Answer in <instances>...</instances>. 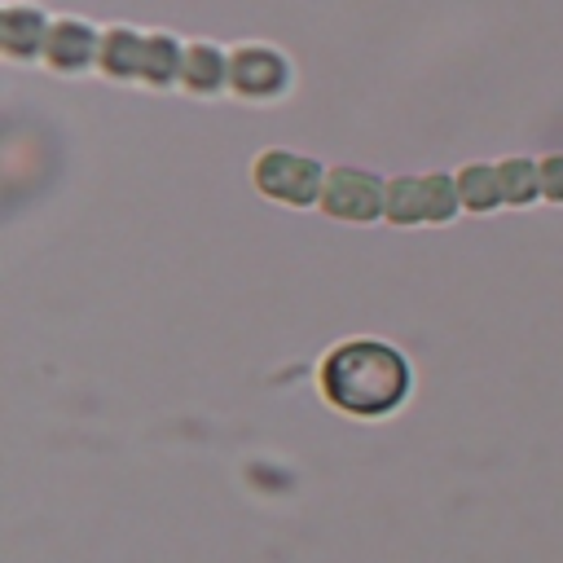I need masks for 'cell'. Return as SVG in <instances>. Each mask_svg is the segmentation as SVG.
Returning a JSON list of instances; mask_svg holds the SVG:
<instances>
[{
    "instance_id": "6da1fadb",
    "label": "cell",
    "mask_w": 563,
    "mask_h": 563,
    "mask_svg": "<svg viewBox=\"0 0 563 563\" xmlns=\"http://www.w3.org/2000/svg\"><path fill=\"white\" fill-rule=\"evenodd\" d=\"M321 391L334 409L356 418L391 413L409 391V365L391 343L352 339L321 361Z\"/></svg>"
},
{
    "instance_id": "7a4b0ae2",
    "label": "cell",
    "mask_w": 563,
    "mask_h": 563,
    "mask_svg": "<svg viewBox=\"0 0 563 563\" xmlns=\"http://www.w3.org/2000/svg\"><path fill=\"white\" fill-rule=\"evenodd\" d=\"M110 79H132V84H150V88H172L180 84V66H185V48L163 35V31H132V26H110L101 35V62H97Z\"/></svg>"
},
{
    "instance_id": "3957f363",
    "label": "cell",
    "mask_w": 563,
    "mask_h": 563,
    "mask_svg": "<svg viewBox=\"0 0 563 563\" xmlns=\"http://www.w3.org/2000/svg\"><path fill=\"white\" fill-rule=\"evenodd\" d=\"M255 189L264 198L290 202V207H312L321 202L325 189V172L303 158V154H286V150H268L255 158Z\"/></svg>"
},
{
    "instance_id": "277c9868",
    "label": "cell",
    "mask_w": 563,
    "mask_h": 563,
    "mask_svg": "<svg viewBox=\"0 0 563 563\" xmlns=\"http://www.w3.org/2000/svg\"><path fill=\"white\" fill-rule=\"evenodd\" d=\"M321 211L334 220H378L387 211V185L374 172L361 167H334L325 172V189H321Z\"/></svg>"
},
{
    "instance_id": "5b68a950",
    "label": "cell",
    "mask_w": 563,
    "mask_h": 563,
    "mask_svg": "<svg viewBox=\"0 0 563 563\" xmlns=\"http://www.w3.org/2000/svg\"><path fill=\"white\" fill-rule=\"evenodd\" d=\"M290 79V66L282 53L264 48V44H246V48H233L229 53V84L238 97H251V101H264V97H277Z\"/></svg>"
},
{
    "instance_id": "8992f818",
    "label": "cell",
    "mask_w": 563,
    "mask_h": 563,
    "mask_svg": "<svg viewBox=\"0 0 563 563\" xmlns=\"http://www.w3.org/2000/svg\"><path fill=\"white\" fill-rule=\"evenodd\" d=\"M53 70H84L92 62H101V35L84 22V18H57L48 26L44 53H40Z\"/></svg>"
},
{
    "instance_id": "52a82bcc",
    "label": "cell",
    "mask_w": 563,
    "mask_h": 563,
    "mask_svg": "<svg viewBox=\"0 0 563 563\" xmlns=\"http://www.w3.org/2000/svg\"><path fill=\"white\" fill-rule=\"evenodd\" d=\"M48 26H53V22H48L40 9H31V4H9V9L0 13V44H4V53H13V57H35V53H44Z\"/></svg>"
},
{
    "instance_id": "ba28073f",
    "label": "cell",
    "mask_w": 563,
    "mask_h": 563,
    "mask_svg": "<svg viewBox=\"0 0 563 563\" xmlns=\"http://www.w3.org/2000/svg\"><path fill=\"white\" fill-rule=\"evenodd\" d=\"M180 84L189 92H216L220 84H229V57L216 44H185Z\"/></svg>"
},
{
    "instance_id": "9c48e42d",
    "label": "cell",
    "mask_w": 563,
    "mask_h": 563,
    "mask_svg": "<svg viewBox=\"0 0 563 563\" xmlns=\"http://www.w3.org/2000/svg\"><path fill=\"white\" fill-rule=\"evenodd\" d=\"M497 180H501V202L510 207H528L532 198H541V163L532 158H501Z\"/></svg>"
},
{
    "instance_id": "30bf717a",
    "label": "cell",
    "mask_w": 563,
    "mask_h": 563,
    "mask_svg": "<svg viewBox=\"0 0 563 563\" xmlns=\"http://www.w3.org/2000/svg\"><path fill=\"white\" fill-rule=\"evenodd\" d=\"M457 198L466 211H493L501 202V180H497V167L488 163H471L457 172Z\"/></svg>"
},
{
    "instance_id": "8fae6325",
    "label": "cell",
    "mask_w": 563,
    "mask_h": 563,
    "mask_svg": "<svg viewBox=\"0 0 563 563\" xmlns=\"http://www.w3.org/2000/svg\"><path fill=\"white\" fill-rule=\"evenodd\" d=\"M391 224H422L427 220V189L422 176H396L387 185V211Z\"/></svg>"
},
{
    "instance_id": "7c38bea8",
    "label": "cell",
    "mask_w": 563,
    "mask_h": 563,
    "mask_svg": "<svg viewBox=\"0 0 563 563\" xmlns=\"http://www.w3.org/2000/svg\"><path fill=\"white\" fill-rule=\"evenodd\" d=\"M541 194L550 202H563V154L541 158Z\"/></svg>"
}]
</instances>
